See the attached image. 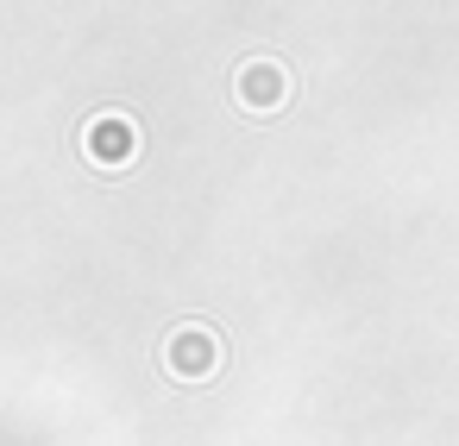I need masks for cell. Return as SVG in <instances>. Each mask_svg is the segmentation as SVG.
I'll list each match as a JSON object with an SVG mask.
<instances>
[{"label":"cell","instance_id":"6da1fadb","mask_svg":"<svg viewBox=\"0 0 459 446\" xmlns=\"http://www.w3.org/2000/svg\"><path fill=\"white\" fill-rule=\"evenodd\" d=\"M164 365H170V377L195 383V377H208V371L221 365V339H214L208 327H177L170 346H164Z\"/></svg>","mask_w":459,"mask_h":446},{"label":"cell","instance_id":"7a4b0ae2","mask_svg":"<svg viewBox=\"0 0 459 446\" xmlns=\"http://www.w3.org/2000/svg\"><path fill=\"white\" fill-rule=\"evenodd\" d=\"M82 151H89L95 164H126V158L139 151V133H133L126 114H95L89 133H82Z\"/></svg>","mask_w":459,"mask_h":446},{"label":"cell","instance_id":"3957f363","mask_svg":"<svg viewBox=\"0 0 459 446\" xmlns=\"http://www.w3.org/2000/svg\"><path fill=\"white\" fill-rule=\"evenodd\" d=\"M239 101L246 107H277L283 101V70L264 57V64H246L239 70Z\"/></svg>","mask_w":459,"mask_h":446}]
</instances>
